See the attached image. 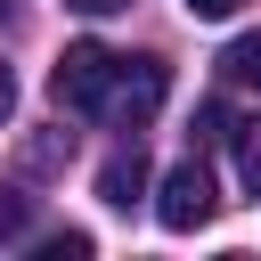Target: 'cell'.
<instances>
[{"label":"cell","instance_id":"obj_1","mask_svg":"<svg viewBox=\"0 0 261 261\" xmlns=\"http://www.w3.org/2000/svg\"><path fill=\"white\" fill-rule=\"evenodd\" d=\"M163 90H171V73H163V57H114V82H106V122H122V130H147L155 122V106H163Z\"/></svg>","mask_w":261,"mask_h":261},{"label":"cell","instance_id":"obj_2","mask_svg":"<svg viewBox=\"0 0 261 261\" xmlns=\"http://www.w3.org/2000/svg\"><path fill=\"white\" fill-rule=\"evenodd\" d=\"M106 82H114V49H106V41H73V49L57 57V73H49L57 106H73V114H98V106H106Z\"/></svg>","mask_w":261,"mask_h":261},{"label":"cell","instance_id":"obj_3","mask_svg":"<svg viewBox=\"0 0 261 261\" xmlns=\"http://www.w3.org/2000/svg\"><path fill=\"white\" fill-rule=\"evenodd\" d=\"M212 212H220V196H212V171H204L196 155H188V163H171V171H163V188H155V220L188 237V228H204Z\"/></svg>","mask_w":261,"mask_h":261},{"label":"cell","instance_id":"obj_4","mask_svg":"<svg viewBox=\"0 0 261 261\" xmlns=\"http://www.w3.org/2000/svg\"><path fill=\"white\" fill-rule=\"evenodd\" d=\"M147 188V155H139V139L122 147V155H106V171H98V196L114 204V212H130V196Z\"/></svg>","mask_w":261,"mask_h":261},{"label":"cell","instance_id":"obj_5","mask_svg":"<svg viewBox=\"0 0 261 261\" xmlns=\"http://www.w3.org/2000/svg\"><path fill=\"white\" fill-rule=\"evenodd\" d=\"M228 139H237V179L261 196V114L253 122H228Z\"/></svg>","mask_w":261,"mask_h":261},{"label":"cell","instance_id":"obj_6","mask_svg":"<svg viewBox=\"0 0 261 261\" xmlns=\"http://www.w3.org/2000/svg\"><path fill=\"white\" fill-rule=\"evenodd\" d=\"M220 73H228V82H245V90H261V33H245V41H228V57H220Z\"/></svg>","mask_w":261,"mask_h":261},{"label":"cell","instance_id":"obj_7","mask_svg":"<svg viewBox=\"0 0 261 261\" xmlns=\"http://www.w3.org/2000/svg\"><path fill=\"white\" fill-rule=\"evenodd\" d=\"M65 155H73V139H33V147H24V163H33V171H57Z\"/></svg>","mask_w":261,"mask_h":261},{"label":"cell","instance_id":"obj_8","mask_svg":"<svg viewBox=\"0 0 261 261\" xmlns=\"http://www.w3.org/2000/svg\"><path fill=\"white\" fill-rule=\"evenodd\" d=\"M82 253H90V237H82V228H65V237H49V245H41V261H82Z\"/></svg>","mask_w":261,"mask_h":261},{"label":"cell","instance_id":"obj_9","mask_svg":"<svg viewBox=\"0 0 261 261\" xmlns=\"http://www.w3.org/2000/svg\"><path fill=\"white\" fill-rule=\"evenodd\" d=\"M24 220H33V204H24V196H0V245L24 237Z\"/></svg>","mask_w":261,"mask_h":261},{"label":"cell","instance_id":"obj_10","mask_svg":"<svg viewBox=\"0 0 261 261\" xmlns=\"http://www.w3.org/2000/svg\"><path fill=\"white\" fill-rule=\"evenodd\" d=\"M196 139H228V106H220V98L196 106Z\"/></svg>","mask_w":261,"mask_h":261},{"label":"cell","instance_id":"obj_11","mask_svg":"<svg viewBox=\"0 0 261 261\" xmlns=\"http://www.w3.org/2000/svg\"><path fill=\"white\" fill-rule=\"evenodd\" d=\"M228 8H237V0H188V16H204V24H212V16H228Z\"/></svg>","mask_w":261,"mask_h":261},{"label":"cell","instance_id":"obj_12","mask_svg":"<svg viewBox=\"0 0 261 261\" xmlns=\"http://www.w3.org/2000/svg\"><path fill=\"white\" fill-rule=\"evenodd\" d=\"M65 8H82V16H114V8H130V0H65Z\"/></svg>","mask_w":261,"mask_h":261},{"label":"cell","instance_id":"obj_13","mask_svg":"<svg viewBox=\"0 0 261 261\" xmlns=\"http://www.w3.org/2000/svg\"><path fill=\"white\" fill-rule=\"evenodd\" d=\"M8 114H16V73L0 65V122H8Z\"/></svg>","mask_w":261,"mask_h":261},{"label":"cell","instance_id":"obj_14","mask_svg":"<svg viewBox=\"0 0 261 261\" xmlns=\"http://www.w3.org/2000/svg\"><path fill=\"white\" fill-rule=\"evenodd\" d=\"M0 24H8V0H0Z\"/></svg>","mask_w":261,"mask_h":261}]
</instances>
